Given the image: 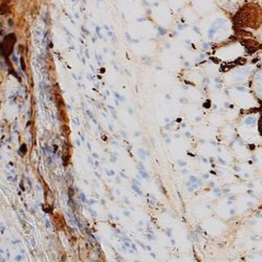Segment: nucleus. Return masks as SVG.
<instances>
[{
	"mask_svg": "<svg viewBox=\"0 0 262 262\" xmlns=\"http://www.w3.org/2000/svg\"><path fill=\"white\" fill-rule=\"evenodd\" d=\"M73 2H75V0H73Z\"/></svg>",
	"mask_w": 262,
	"mask_h": 262,
	"instance_id": "2",
	"label": "nucleus"
},
{
	"mask_svg": "<svg viewBox=\"0 0 262 262\" xmlns=\"http://www.w3.org/2000/svg\"><path fill=\"white\" fill-rule=\"evenodd\" d=\"M14 44H15V35H14V34L8 35L2 43V55H3V56H4V55L8 56V55H10L12 53Z\"/></svg>",
	"mask_w": 262,
	"mask_h": 262,
	"instance_id": "1",
	"label": "nucleus"
}]
</instances>
